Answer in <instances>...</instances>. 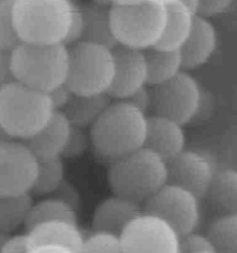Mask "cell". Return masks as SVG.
Segmentation results:
<instances>
[{
    "mask_svg": "<svg viewBox=\"0 0 237 253\" xmlns=\"http://www.w3.org/2000/svg\"><path fill=\"white\" fill-rule=\"evenodd\" d=\"M167 184L183 187L196 198L209 193L215 174L211 163L194 150H183L179 154L165 160Z\"/></svg>",
    "mask_w": 237,
    "mask_h": 253,
    "instance_id": "cell-12",
    "label": "cell"
},
{
    "mask_svg": "<svg viewBox=\"0 0 237 253\" xmlns=\"http://www.w3.org/2000/svg\"><path fill=\"white\" fill-rule=\"evenodd\" d=\"M75 5L71 0H14L13 18L20 40L63 43Z\"/></svg>",
    "mask_w": 237,
    "mask_h": 253,
    "instance_id": "cell-4",
    "label": "cell"
},
{
    "mask_svg": "<svg viewBox=\"0 0 237 253\" xmlns=\"http://www.w3.org/2000/svg\"><path fill=\"white\" fill-rule=\"evenodd\" d=\"M123 253H180L179 235L159 217L142 212L119 236Z\"/></svg>",
    "mask_w": 237,
    "mask_h": 253,
    "instance_id": "cell-10",
    "label": "cell"
},
{
    "mask_svg": "<svg viewBox=\"0 0 237 253\" xmlns=\"http://www.w3.org/2000/svg\"><path fill=\"white\" fill-rule=\"evenodd\" d=\"M153 114L165 117L177 123H189L199 112L201 89L196 80L188 72L180 71L168 81L151 86Z\"/></svg>",
    "mask_w": 237,
    "mask_h": 253,
    "instance_id": "cell-8",
    "label": "cell"
},
{
    "mask_svg": "<svg viewBox=\"0 0 237 253\" xmlns=\"http://www.w3.org/2000/svg\"><path fill=\"white\" fill-rule=\"evenodd\" d=\"M217 33L214 24L201 15H195L187 40L180 46L179 53L184 70H194L206 63L215 52Z\"/></svg>",
    "mask_w": 237,
    "mask_h": 253,
    "instance_id": "cell-14",
    "label": "cell"
},
{
    "mask_svg": "<svg viewBox=\"0 0 237 253\" xmlns=\"http://www.w3.org/2000/svg\"><path fill=\"white\" fill-rule=\"evenodd\" d=\"M143 212L141 205L121 196H109L98 204L92 216V228L96 232L121 236L124 228Z\"/></svg>",
    "mask_w": 237,
    "mask_h": 253,
    "instance_id": "cell-16",
    "label": "cell"
},
{
    "mask_svg": "<svg viewBox=\"0 0 237 253\" xmlns=\"http://www.w3.org/2000/svg\"><path fill=\"white\" fill-rule=\"evenodd\" d=\"M148 72V84L155 86L168 81L183 70L179 50L149 47L143 51Z\"/></svg>",
    "mask_w": 237,
    "mask_h": 253,
    "instance_id": "cell-22",
    "label": "cell"
},
{
    "mask_svg": "<svg viewBox=\"0 0 237 253\" xmlns=\"http://www.w3.org/2000/svg\"><path fill=\"white\" fill-rule=\"evenodd\" d=\"M65 167L62 158L55 157L48 159H38V172L30 194L50 195L65 181Z\"/></svg>",
    "mask_w": 237,
    "mask_h": 253,
    "instance_id": "cell-26",
    "label": "cell"
},
{
    "mask_svg": "<svg viewBox=\"0 0 237 253\" xmlns=\"http://www.w3.org/2000/svg\"><path fill=\"white\" fill-rule=\"evenodd\" d=\"M73 93L70 91L66 84H60L56 88L51 89L48 92V97L51 99V103H52V107L55 111H62L67 103L70 102V99L72 98Z\"/></svg>",
    "mask_w": 237,
    "mask_h": 253,
    "instance_id": "cell-38",
    "label": "cell"
},
{
    "mask_svg": "<svg viewBox=\"0 0 237 253\" xmlns=\"http://www.w3.org/2000/svg\"><path fill=\"white\" fill-rule=\"evenodd\" d=\"M82 35H84V19H82L81 9L76 4L67 34H66V38L63 40V45L71 46L73 43L78 42V41H81Z\"/></svg>",
    "mask_w": 237,
    "mask_h": 253,
    "instance_id": "cell-32",
    "label": "cell"
},
{
    "mask_svg": "<svg viewBox=\"0 0 237 253\" xmlns=\"http://www.w3.org/2000/svg\"><path fill=\"white\" fill-rule=\"evenodd\" d=\"M194 16L178 0L165 4L164 29L155 47L179 50L189 35Z\"/></svg>",
    "mask_w": 237,
    "mask_h": 253,
    "instance_id": "cell-19",
    "label": "cell"
},
{
    "mask_svg": "<svg viewBox=\"0 0 237 253\" xmlns=\"http://www.w3.org/2000/svg\"><path fill=\"white\" fill-rule=\"evenodd\" d=\"M112 52L114 72L107 94L117 101H123L148 84L145 57L143 51L119 45L116 46Z\"/></svg>",
    "mask_w": 237,
    "mask_h": 253,
    "instance_id": "cell-13",
    "label": "cell"
},
{
    "mask_svg": "<svg viewBox=\"0 0 237 253\" xmlns=\"http://www.w3.org/2000/svg\"><path fill=\"white\" fill-rule=\"evenodd\" d=\"M214 253H237V215H224L207 231Z\"/></svg>",
    "mask_w": 237,
    "mask_h": 253,
    "instance_id": "cell-27",
    "label": "cell"
},
{
    "mask_svg": "<svg viewBox=\"0 0 237 253\" xmlns=\"http://www.w3.org/2000/svg\"><path fill=\"white\" fill-rule=\"evenodd\" d=\"M234 1H235V3H237V0H234Z\"/></svg>",
    "mask_w": 237,
    "mask_h": 253,
    "instance_id": "cell-48",
    "label": "cell"
},
{
    "mask_svg": "<svg viewBox=\"0 0 237 253\" xmlns=\"http://www.w3.org/2000/svg\"><path fill=\"white\" fill-rule=\"evenodd\" d=\"M109 19L117 43L144 51L158 43L165 24V5L149 0L112 5Z\"/></svg>",
    "mask_w": 237,
    "mask_h": 253,
    "instance_id": "cell-7",
    "label": "cell"
},
{
    "mask_svg": "<svg viewBox=\"0 0 237 253\" xmlns=\"http://www.w3.org/2000/svg\"><path fill=\"white\" fill-rule=\"evenodd\" d=\"M143 212L165 221L180 237L194 232L199 225V198L183 187L165 184L144 203Z\"/></svg>",
    "mask_w": 237,
    "mask_h": 253,
    "instance_id": "cell-9",
    "label": "cell"
},
{
    "mask_svg": "<svg viewBox=\"0 0 237 253\" xmlns=\"http://www.w3.org/2000/svg\"><path fill=\"white\" fill-rule=\"evenodd\" d=\"M66 86L76 96H97L108 92L113 80L114 61L111 48L78 41L67 46Z\"/></svg>",
    "mask_w": 237,
    "mask_h": 253,
    "instance_id": "cell-6",
    "label": "cell"
},
{
    "mask_svg": "<svg viewBox=\"0 0 237 253\" xmlns=\"http://www.w3.org/2000/svg\"><path fill=\"white\" fill-rule=\"evenodd\" d=\"M13 5L14 0L0 4V48L6 51H13L23 42L14 24Z\"/></svg>",
    "mask_w": 237,
    "mask_h": 253,
    "instance_id": "cell-28",
    "label": "cell"
},
{
    "mask_svg": "<svg viewBox=\"0 0 237 253\" xmlns=\"http://www.w3.org/2000/svg\"><path fill=\"white\" fill-rule=\"evenodd\" d=\"M30 252V246H29L28 236L16 235L8 236V238L4 242L0 253H29Z\"/></svg>",
    "mask_w": 237,
    "mask_h": 253,
    "instance_id": "cell-37",
    "label": "cell"
},
{
    "mask_svg": "<svg viewBox=\"0 0 237 253\" xmlns=\"http://www.w3.org/2000/svg\"><path fill=\"white\" fill-rule=\"evenodd\" d=\"M210 253H214V252H210Z\"/></svg>",
    "mask_w": 237,
    "mask_h": 253,
    "instance_id": "cell-49",
    "label": "cell"
},
{
    "mask_svg": "<svg viewBox=\"0 0 237 253\" xmlns=\"http://www.w3.org/2000/svg\"><path fill=\"white\" fill-rule=\"evenodd\" d=\"M123 101L128 102L129 104H132L137 109H139V111L143 112V113H145L148 116V111H150L151 108L150 88H148V84H146V86L142 87L141 89L134 92L133 94H131L128 98L123 99Z\"/></svg>",
    "mask_w": 237,
    "mask_h": 253,
    "instance_id": "cell-34",
    "label": "cell"
},
{
    "mask_svg": "<svg viewBox=\"0 0 237 253\" xmlns=\"http://www.w3.org/2000/svg\"><path fill=\"white\" fill-rule=\"evenodd\" d=\"M180 253H210L214 252L211 242L207 236L190 232L179 237Z\"/></svg>",
    "mask_w": 237,
    "mask_h": 253,
    "instance_id": "cell-31",
    "label": "cell"
},
{
    "mask_svg": "<svg viewBox=\"0 0 237 253\" xmlns=\"http://www.w3.org/2000/svg\"><path fill=\"white\" fill-rule=\"evenodd\" d=\"M107 180L113 195L144 204L168 181L163 158L142 147L112 162Z\"/></svg>",
    "mask_w": 237,
    "mask_h": 253,
    "instance_id": "cell-2",
    "label": "cell"
},
{
    "mask_svg": "<svg viewBox=\"0 0 237 253\" xmlns=\"http://www.w3.org/2000/svg\"><path fill=\"white\" fill-rule=\"evenodd\" d=\"M149 1H154V3L163 4V5H165V4L172 3V1H175V0H149Z\"/></svg>",
    "mask_w": 237,
    "mask_h": 253,
    "instance_id": "cell-44",
    "label": "cell"
},
{
    "mask_svg": "<svg viewBox=\"0 0 237 253\" xmlns=\"http://www.w3.org/2000/svg\"><path fill=\"white\" fill-rule=\"evenodd\" d=\"M55 198L61 199L62 201H65L66 204H68L70 206H72L75 210H77L80 208V204H81V199H80V194L77 193V190L75 189L72 184L67 181H63L62 184L58 186V189L53 193Z\"/></svg>",
    "mask_w": 237,
    "mask_h": 253,
    "instance_id": "cell-36",
    "label": "cell"
},
{
    "mask_svg": "<svg viewBox=\"0 0 237 253\" xmlns=\"http://www.w3.org/2000/svg\"><path fill=\"white\" fill-rule=\"evenodd\" d=\"M91 4L97 6H103V8H111L112 3L111 0H90Z\"/></svg>",
    "mask_w": 237,
    "mask_h": 253,
    "instance_id": "cell-41",
    "label": "cell"
},
{
    "mask_svg": "<svg viewBox=\"0 0 237 253\" xmlns=\"http://www.w3.org/2000/svg\"><path fill=\"white\" fill-rule=\"evenodd\" d=\"M38 172V158L25 142H0V195L30 194Z\"/></svg>",
    "mask_w": 237,
    "mask_h": 253,
    "instance_id": "cell-11",
    "label": "cell"
},
{
    "mask_svg": "<svg viewBox=\"0 0 237 253\" xmlns=\"http://www.w3.org/2000/svg\"><path fill=\"white\" fill-rule=\"evenodd\" d=\"M15 81L11 65V51L0 48V89Z\"/></svg>",
    "mask_w": 237,
    "mask_h": 253,
    "instance_id": "cell-35",
    "label": "cell"
},
{
    "mask_svg": "<svg viewBox=\"0 0 237 253\" xmlns=\"http://www.w3.org/2000/svg\"><path fill=\"white\" fill-rule=\"evenodd\" d=\"M8 238V235H3V233H0V251H1V247H3L4 242H5V240Z\"/></svg>",
    "mask_w": 237,
    "mask_h": 253,
    "instance_id": "cell-45",
    "label": "cell"
},
{
    "mask_svg": "<svg viewBox=\"0 0 237 253\" xmlns=\"http://www.w3.org/2000/svg\"><path fill=\"white\" fill-rule=\"evenodd\" d=\"M232 3L234 0H200L199 15L205 18L219 15L225 13Z\"/></svg>",
    "mask_w": 237,
    "mask_h": 253,
    "instance_id": "cell-33",
    "label": "cell"
},
{
    "mask_svg": "<svg viewBox=\"0 0 237 253\" xmlns=\"http://www.w3.org/2000/svg\"><path fill=\"white\" fill-rule=\"evenodd\" d=\"M144 147L164 160L170 159L184 150L185 134L183 126L165 117L148 116Z\"/></svg>",
    "mask_w": 237,
    "mask_h": 253,
    "instance_id": "cell-15",
    "label": "cell"
},
{
    "mask_svg": "<svg viewBox=\"0 0 237 253\" xmlns=\"http://www.w3.org/2000/svg\"><path fill=\"white\" fill-rule=\"evenodd\" d=\"M207 194L224 215H237V170L227 169L215 174Z\"/></svg>",
    "mask_w": 237,
    "mask_h": 253,
    "instance_id": "cell-24",
    "label": "cell"
},
{
    "mask_svg": "<svg viewBox=\"0 0 237 253\" xmlns=\"http://www.w3.org/2000/svg\"><path fill=\"white\" fill-rule=\"evenodd\" d=\"M148 116L126 101L111 103L90 128V143L102 159L114 162L144 147Z\"/></svg>",
    "mask_w": 237,
    "mask_h": 253,
    "instance_id": "cell-1",
    "label": "cell"
},
{
    "mask_svg": "<svg viewBox=\"0 0 237 253\" xmlns=\"http://www.w3.org/2000/svg\"><path fill=\"white\" fill-rule=\"evenodd\" d=\"M11 65L15 81L48 93L66 81L67 46L21 42L11 51Z\"/></svg>",
    "mask_w": 237,
    "mask_h": 253,
    "instance_id": "cell-5",
    "label": "cell"
},
{
    "mask_svg": "<svg viewBox=\"0 0 237 253\" xmlns=\"http://www.w3.org/2000/svg\"><path fill=\"white\" fill-rule=\"evenodd\" d=\"M111 104V97L107 93L97 96H76L62 109V113L67 117L71 126L76 128H91L92 124L98 119V117L106 111Z\"/></svg>",
    "mask_w": 237,
    "mask_h": 253,
    "instance_id": "cell-21",
    "label": "cell"
},
{
    "mask_svg": "<svg viewBox=\"0 0 237 253\" xmlns=\"http://www.w3.org/2000/svg\"><path fill=\"white\" fill-rule=\"evenodd\" d=\"M71 1H73V3H77V0H71Z\"/></svg>",
    "mask_w": 237,
    "mask_h": 253,
    "instance_id": "cell-47",
    "label": "cell"
},
{
    "mask_svg": "<svg viewBox=\"0 0 237 253\" xmlns=\"http://www.w3.org/2000/svg\"><path fill=\"white\" fill-rule=\"evenodd\" d=\"M4 1H6V0H0V4H1V3H4Z\"/></svg>",
    "mask_w": 237,
    "mask_h": 253,
    "instance_id": "cell-46",
    "label": "cell"
},
{
    "mask_svg": "<svg viewBox=\"0 0 237 253\" xmlns=\"http://www.w3.org/2000/svg\"><path fill=\"white\" fill-rule=\"evenodd\" d=\"M26 236L30 250L39 246L53 245L62 246L75 253L80 252L85 240L77 223L60 220L39 223L26 231Z\"/></svg>",
    "mask_w": 237,
    "mask_h": 253,
    "instance_id": "cell-18",
    "label": "cell"
},
{
    "mask_svg": "<svg viewBox=\"0 0 237 253\" xmlns=\"http://www.w3.org/2000/svg\"><path fill=\"white\" fill-rule=\"evenodd\" d=\"M139 0H111L112 5H123V4H132Z\"/></svg>",
    "mask_w": 237,
    "mask_h": 253,
    "instance_id": "cell-42",
    "label": "cell"
},
{
    "mask_svg": "<svg viewBox=\"0 0 237 253\" xmlns=\"http://www.w3.org/2000/svg\"><path fill=\"white\" fill-rule=\"evenodd\" d=\"M84 19V35L81 41L98 43L113 50L117 43L109 19V8L89 3L80 6Z\"/></svg>",
    "mask_w": 237,
    "mask_h": 253,
    "instance_id": "cell-20",
    "label": "cell"
},
{
    "mask_svg": "<svg viewBox=\"0 0 237 253\" xmlns=\"http://www.w3.org/2000/svg\"><path fill=\"white\" fill-rule=\"evenodd\" d=\"M184 8H187L192 15H199L200 0H178Z\"/></svg>",
    "mask_w": 237,
    "mask_h": 253,
    "instance_id": "cell-40",
    "label": "cell"
},
{
    "mask_svg": "<svg viewBox=\"0 0 237 253\" xmlns=\"http://www.w3.org/2000/svg\"><path fill=\"white\" fill-rule=\"evenodd\" d=\"M29 253H75V252L68 250V248L62 247V246L45 245V246H39V247L31 248Z\"/></svg>",
    "mask_w": 237,
    "mask_h": 253,
    "instance_id": "cell-39",
    "label": "cell"
},
{
    "mask_svg": "<svg viewBox=\"0 0 237 253\" xmlns=\"http://www.w3.org/2000/svg\"><path fill=\"white\" fill-rule=\"evenodd\" d=\"M48 93L18 81L0 89V124L10 139L26 142L53 114Z\"/></svg>",
    "mask_w": 237,
    "mask_h": 253,
    "instance_id": "cell-3",
    "label": "cell"
},
{
    "mask_svg": "<svg viewBox=\"0 0 237 253\" xmlns=\"http://www.w3.org/2000/svg\"><path fill=\"white\" fill-rule=\"evenodd\" d=\"M90 143V135L85 133L82 128H76L72 126L70 137L66 143L61 158H77L85 153Z\"/></svg>",
    "mask_w": 237,
    "mask_h": 253,
    "instance_id": "cell-30",
    "label": "cell"
},
{
    "mask_svg": "<svg viewBox=\"0 0 237 253\" xmlns=\"http://www.w3.org/2000/svg\"><path fill=\"white\" fill-rule=\"evenodd\" d=\"M72 126L61 111H55L47 123L28 139L25 144L38 159L61 157Z\"/></svg>",
    "mask_w": 237,
    "mask_h": 253,
    "instance_id": "cell-17",
    "label": "cell"
},
{
    "mask_svg": "<svg viewBox=\"0 0 237 253\" xmlns=\"http://www.w3.org/2000/svg\"><path fill=\"white\" fill-rule=\"evenodd\" d=\"M33 206L31 194L0 195V233L8 235L25 225L26 216Z\"/></svg>",
    "mask_w": 237,
    "mask_h": 253,
    "instance_id": "cell-25",
    "label": "cell"
},
{
    "mask_svg": "<svg viewBox=\"0 0 237 253\" xmlns=\"http://www.w3.org/2000/svg\"><path fill=\"white\" fill-rule=\"evenodd\" d=\"M78 253H123V248L119 236L94 231L85 238Z\"/></svg>",
    "mask_w": 237,
    "mask_h": 253,
    "instance_id": "cell-29",
    "label": "cell"
},
{
    "mask_svg": "<svg viewBox=\"0 0 237 253\" xmlns=\"http://www.w3.org/2000/svg\"><path fill=\"white\" fill-rule=\"evenodd\" d=\"M68 221L77 223V212L72 206L66 204L61 199L47 198L33 204L25 220V228L29 231L34 226L48 221Z\"/></svg>",
    "mask_w": 237,
    "mask_h": 253,
    "instance_id": "cell-23",
    "label": "cell"
},
{
    "mask_svg": "<svg viewBox=\"0 0 237 253\" xmlns=\"http://www.w3.org/2000/svg\"><path fill=\"white\" fill-rule=\"evenodd\" d=\"M10 139V138L8 137V134H6L5 132H4L3 126H1V124H0V142H4V140H8Z\"/></svg>",
    "mask_w": 237,
    "mask_h": 253,
    "instance_id": "cell-43",
    "label": "cell"
}]
</instances>
